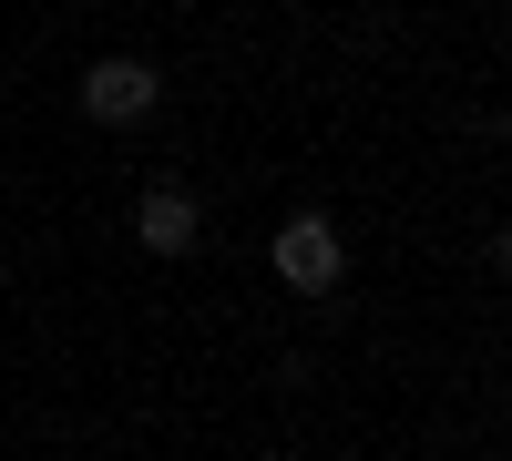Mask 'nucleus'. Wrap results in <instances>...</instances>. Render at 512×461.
<instances>
[{
	"label": "nucleus",
	"mask_w": 512,
	"mask_h": 461,
	"mask_svg": "<svg viewBox=\"0 0 512 461\" xmlns=\"http://www.w3.org/2000/svg\"><path fill=\"white\" fill-rule=\"evenodd\" d=\"M338 267H349V257H338V226L328 216H287L277 226V277L297 287V298H328Z\"/></svg>",
	"instance_id": "1"
},
{
	"label": "nucleus",
	"mask_w": 512,
	"mask_h": 461,
	"mask_svg": "<svg viewBox=\"0 0 512 461\" xmlns=\"http://www.w3.org/2000/svg\"><path fill=\"white\" fill-rule=\"evenodd\" d=\"M154 93H164V82H154L134 52H113V62L82 72V113H93V123H144V113H154Z\"/></svg>",
	"instance_id": "2"
},
{
	"label": "nucleus",
	"mask_w": 512,
	"mask_h": 461,
	"mask_svg": "<svg viewBox=\"0 0 512 461\" xmlns=\"http://www.w3.org/2000/svg\"><path fill=\"white\" fill-rule=\"evenodd\" d=\"M134 236L154 246V257H185V246H195V195H185V185H144Z\"/></svg>",
	"instance_id": "3"
},
{
	"label": "nucleus",
	"mask_w": 512,
	"mask_h": 461,
	"mask_svg": "<svg viewBox=\"0 0 512 461\" xmlns=\"http://www.w3.org/2000/svg\"><path fill=\"white\" fill-rule=\"evenodd\" d=\"M502 267H512V226H502Z\"/></svg>",
	"instance_id": "4"
},
{
	"label": "nucleus",
	"mask_w": 512,
	"mask_h": 461,
	"mask_svg": "<svg viewBox=\"0 0 512 461\" xmlns=\"http://www.w3.org/2000/svg\"><path fill=\"white\" fill-rule=\"evenodd\" d=\"M502 144H512V123H502Z\"/></svg>",
	"instance_id": "5"
}]
</instances>
